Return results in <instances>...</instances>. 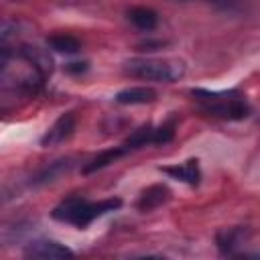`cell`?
I'll return each mask as SVG.
<instances>
[{
    "mask_svg": "<svg viewBox=\"0 0 260 260\" xmlns=\"http://www.w3.org/2000/svg\"><path fill=\"white\" fill-rule=\"evenodd\" d=\"M120 205H122V201L118 197L116 199H104V201H87L83 197H69L53 209V217L57 221L71 223L75 228H85L95 217L104 215L106 211H114Z\"/></svg>",
    "mask_w": 260,
    "mask_h": 260,
    "instance_id": "6da1fadb",
    "label": "cell"
},
{
    "mask_svg": "<svg viewBox=\"0 0 260 260\" xmlns=\"http://www.w3.org/2000/svg\"><path fill=\"white\" fill-rule=\"evenodd\" d=\"M193 98L199 102V106L217 118L225 120H242L250 114V106L246 100L230 89V91H207V89H193Z\"/></svg>",
    "mask_w": 260,
    "mask_h": 260,
    "instance_id": "7a4b0ae2",
    "label": "cell"
},
{
    "mask_svg": "<svg viewBox=\"0 0 260 260\" xmlns=\"http://www.w3.org/2000/svg\"><path fill=\"white\" fill-rule=\"evenodd\" d=\"M124 71L132 77L146 81H165L171 83L185 73V65L173 59H156V57H138L124 63Z\"/></svg>",
    "mask_w": 260,
    "mask_h": 260,
    "instance_id": "3957f363",
    "label": "cell"
},
{
    "mask_svg": "<svg viewBox=\"0 0 260 260\" xmlns=\"http://www.w3.org/2000/svg\"><path fill=\"white\" fill-rule=\"evenodd\" d=\"M24 254L28 258H41V260H61V258H73V252L53 240H37L26 246Z\"/></svg>",
    "mask_w": 260,
    "mask_h": 260,
    "instance_id": "277c9868",
    "label": "cell"
},
{
    "mask_svg": "<svg viewBox=\"0 0 260 260\" xmlns=\"http://www.w3.org/2000/svg\"><path fill=\"white\" fill-rule=\"evenodd\" d=\"M73 128H75V116H73V112L61 114V116L55 120V124L45 132V136L41 138V144H43V146L61 144L63 140H67V138L73 134Z\"/></svg>",
    "mask_w": 260,
    "mask_h": 260,
    "instance_id": "5b68a950",
    "label": "cell"
},
{
    "mask_svg": "<svg viewBox=\"0 0 260 260\" xmlns=\"http://www.w3.org/2000/svg\"><path fill=\"white\" fill-rule=\"evenodd\" d=\"M162 173L171 175L173 179L177 181H183V183H189V185H197L199 183V165L195 158H189L181 165H169V167H162Z\"/></svg>",
    "mask_w": 260,
    "mask_h": 260,
    "instance_id": "8992f818",
    "label": "cell"
},
{
    "mask_svg": "<svg viewBox=\"0 0 260 260\" xmlns=\"http://www.w3.org/2000/svg\"><path fill=\"white\" fill-rule=\"evenodd\" d=\"M169 197H171V191H169L165 185H152V187H148L146 191H142V195H140L136 207H138L140 211H150V209L162 205L165 201H169Z\"/></svg>",
    "mask_w": 260,
    "mask_h": 260,
    "instance_id": "52a82bcc",
    "label": "cell"
},
{
    "mask_svg": "<svg viewBox=\"0 0 260 260\" xmlns=\"http://www.w3.org/2000/svg\"><path fill=\"white\" fill-rule=\"evenodd\" d=\"M248 240V230L246 228H230L217 234V246L225 254H234L238 246H242Z\"/></svg>",
    "mask_w": 260,
    "mask_h": 260,
    "instance_id": "ba28073f",
    "label": "cell"
},
{
    "mask_svg": "<svg viewBox=\"0 0 260 260\" xmlns=\"http://www.w3.org/2000/svg\"><path fill=\"white\" fill-rule=\"evenodd\" d=\"M156 98V91L152 87H128V89H122L116 93V102L118 104H146V102H152Z\"/></svg>",
    "mask_w": 260,
    "mask_h": 260,
    "instance_id": "9c48e42d",
    "label": "cell"
},
{
    "mask_svg": "<svg viewBox=\"0 0 260 260\" xmlns=\"http://www.w3.org/2000/svg\"><path fill=\"white\" fill-rule=\"evenodd\" d=\"M73 167V162L69 158H63V160H55L51 162L49 167H45L43 171H39V175L32 179L35 185H45V183H51V181H57L61 175L69 173V169Z\"/></svg>",
    "mask_w": 260,
    "mask_h": 260,
    "instance_id": "30bf717a",
    "label": "cell"
},
{
    "mask_svg": "<svg viewBox=\"0 0 260 260\" xmlns=\"http://www.w3.org/2000/svg\"><path fill=\"white\" fill-rule=\"evenodd\" d=\"M128 20L136 28H140V30H152L156 26V22H158V16H156L154 10L144 8V6H138V8H132L128 12Z\"/></svg>",
    "mask_w": 260,
    "mask_h": 260,
    "instance_id": "8fae6325",
    "label": "cell"
},
{
    "mask_svg": "<svg viewBox=\"0 0 260 260\" xmlns=\"http://www.w3.org/2000/svg\"><path fill=\"white\" fill-rule=\"evenodd\" d=\"M128 150L124 148V146H116V148H110V150H104V152H100L98 156H93L85 167H83V173L87 175V173H93V171H98V169H104V167H108L110 162H114V160H118L120 156H124Z\"/></svg>",
    "mask_w": 260,
    "mask_h": 260,
    "instance_id": "7c38bea8",
    "label": "cell"
},
{
    "mask_svg": "<svg viewBox=\"0 0 260 260\" xmlns=\"http://www.w3.org/2000/svg\"><path fill=\"white\" fill-rule=\"evenodd\" d=\"M47 43L51 45V49H55L57 53H65V55H73L81 49L79 41L73 37V35H65V32H59V35H51L47 39Z\"/></svg>",
    "mask_w": 260,
    "mask_h": 260,
    "instance_id": "4fadbf2b",
    "label": "cell"
},
{
    "mask_svg": "<svg viewBox=\"0 0 260 260\" xmlns=\"http://www.w3.org/2000/svg\"><path fill=\"white\" fill-rule=\"evenodd\" d=\"M154 140V128L152 126H140V128H136L126 140H124V148L130 152V150H134V148H140V146H146V144H150Z\"/></svg>",
    "mask_w": 260,
    "mask_h": 260,
    "instance_id": "5bb4252c",
    "label": "cell"
},
{
    "mask_svg": "<svg viewBox=\"0 0 260 260\" xmlns=\"http://www.w3.org/2000/svg\"><path fill=\"white\" fill-rule=\"evenodd\" d=\"M173 136H175V120H169L162 126L154 128V140H152V144H165Z\"/></svg>",
    "mask_w": 260,
    "mask_h": 260,
    "instance_id": "9a60e30c",
    "label": "cell"
}]
</instances>
